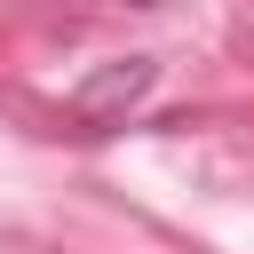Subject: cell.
Returning a JSON list of instances; mask_svg holds the SVG:
<instances>
[{"instance_id":"obj_1","label":"cell","mask_w":254,"mask_h":254,"mask_svg":"<svg viewBox=\"0 0 254 254\" xmlns=\"http://www.w3.org/2000/svg\"><path fill=\"white\" fill-rule=\"evenodd\" d=\"M151 79H159V64L151 56H127V64H103L79 95H71V111L87 119V127H111V119H127L143 95H151Z\"/></svg>"},{"instance_id":"obj_2","label":"cell","mask_w":254,"mask_h":254,"mask_svg":"<svg viewBox=\"0 0 254 254\" xmlns=\"http://www.w3.org/2000/svg\"><path fill=\"white\" fill-rule=\"evenodd\" d=\"M127 8H159V0H127Z\"/></svg>"}]
</instances>
